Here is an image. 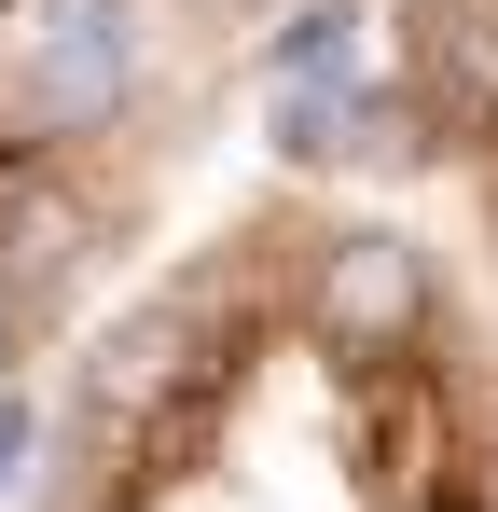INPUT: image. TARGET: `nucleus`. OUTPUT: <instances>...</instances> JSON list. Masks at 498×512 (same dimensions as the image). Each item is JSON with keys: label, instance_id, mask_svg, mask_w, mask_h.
I'll return each mask as SVG.
<instances>
[{"label": "nucleus", "instance_id": "f257e3e1", "mask_svg": "<svg viewBox=\"0 0 498 512\" xmlns=\"http://www.w3.org/2000/svg\"><path fill=\"white\" fill-rule=\"evenodd\" d=\"M28 512H498V277L443 194L305 180L70 333Z\"/></svg>", "mask_w": 498, "mask_h": 512}, {"label": "nucleus", "instance_id": "f03ea898", "mask_svg": "<svg viewBox=\"0 0 498 512\" xmlns=\"http://www.w3.org/2000/svg\"><path fill=\"white\" fill-rule=\"evenodd\" d=\"M388 28V97L415 125V180L498 277V0H374Z\"/></svg>", "mask_w": 498, "mask_h": 512}]
</instances>
